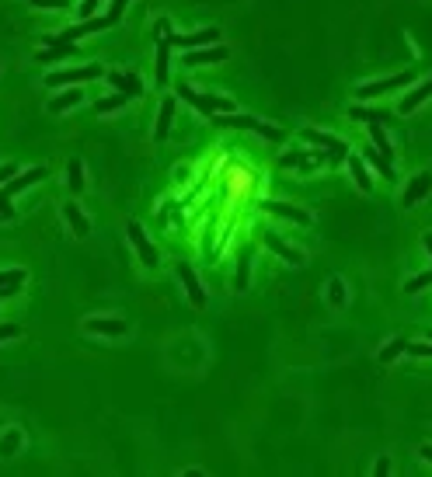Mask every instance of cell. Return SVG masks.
<instances>
[{
  "instance_id": "6da1fadb",
  "label": "cell",
  "mask_w": 432,
  "mask_h": 477,
  "mask_svg": "<svg viewBox=\"0 0 432 477\" xmlns=\"http://www.w3.org/2000/svg\"><path fill=\"white\" fill-rule=\"evenodd\" d=\"M210 122L220 126V129H248V133H258V136H265V140H272V143L283 140V129H276V126H269V122H258V119H251V115H237V112H216Z\"/></svg>"
},
{
  "instance_id": "7a4b0ae2",
  "label": "cell",
  "mask_w": 432,
  "mask_h": 477,
  "mask_svg": "<svg viewBox=\"0 0 432 477\" xmlns=\"http://www.w3.org/2000/svg\"><path fill=\"white\" fill-rule=\"evenodd\" d=\"M175 95L182 98V101H189L196 112H203L206 119H213L216 112H234V101L223 95H203V91H196V88H189V84H175Z\"/></svg>"
},
{
  "instance_id": "3957f363",
  "label": "cell",
  "mask_w": 432,
  "mask_h": 477,
  "mask_svg": "<svg viewBox=\"0 0 432 477\" xmlns=\"http://www.w3.org/2000/svg\"><path fill=\"white\" fill-rule=\"evenodd\" d=\"M154 32H164L175 49H203V46H216V39H220L216 28H203V32H192V35H178V32H171V21H168V18H157Z\"/></svg>"
},
{
  "instance_id": "277c9868",
  "label": "cell",
  "mask_w": 432,
  "mask_h": 477,
  "mask_svg": "<svg viewBox=\"0 0 432 477\" xmlns=\"http://www.w3.org/2000/svg\"><path fill=\"white\" fill-rule=\"evenodd\" d=\"M108 70L91 63V67H74V70H53L46 77V88H70V84H88V81H102Z\"/></svg>"
},
{
  "instance_id": "5b68a950",
  "label": "cell",
  "mask_w": 432,
  "mask_h": 477,
  "mask_svg": "<svg viewBox=\"0 0 432 477\" xmlns=\"http://www.w3.org/2000/svg\"><path fill=\"white\" fill-rule=\"evenodd\" d=\"M300 136H304V143L321 147L324 154H328V161H335V164H342V161L349 157V147H345L338 136H328V133H321V129H304Z\"/></svg>"
},
{
  "instance_id": "8992f818",
  "label": "cell",
  "mask_w": 432,
  "mask_h": 477,
  "mask_svg": "<svg viewBox=\"0 0 432 477\" xmlns=\"http://www.w3.org/2000/svg\"><path fill=\"white\" fill-rule=\"evenodd\" d=\"M415 81V70H401L398 77H384V81H370V84H359V98H380V95H391V91H401L405 84Z\"/></svg>"
},
{
  "instance_id": "52a82bcc",
  "label": "cell",
  "mask_w": 432,
  "mask_h": 477,
  "mask_svg": "<svg viewBox=\"0 0 432 477\" xmlns=\"http://www.w3.org/2000/svg\"><path fill=\"white\" fill-rule=\"evenodd\" d=\"M126 234H129V241H133V248H136L140 262H143L147 269H157V265H161V255H157V248L147 241L143 227H140V223H129V227H126Z\"/></svg>"
},
{
  "instance_id": "ba28073f",
  "label": "cell",
  "mask_w": 432,
  "mask_h": 477,
  "mask_svg": "<svg viewBox=\"0 0 432 477\" xmlns=\"http://www.w3.org/2000/svg\"><path fill=\"white\" fill-rule=\"evenodd\" d=\"M84 331L88 335H105V338H122L129 331V324L122 317H91V321H84Z\"/></svg>"
},
{
  "instance_id": "9c48e42d",
  "label": "cell",
  "mask_w": 432,
  "mask_h": 477,
  "mask_svg": "<svg viewBox=\"0 0 432 477\" xmlns=\"http://www.w3.org/2000/svg\"><path fill=\"white\" fill-rule=\"evenodd\" d=\"M230 56V49L223 46H203V49H185V67H210V63H223Z\"/></svg>"
},
{
  "instance_id": "30bf717a",
  "label": "cell",
  "mask_w": 432,
  "mask_h": 477,
  "mask_svg": "<svg viewBox=\"0 0 432 477\" xmlns=\"http://www.w3.org/2000/svg\"><path fill=\"white\" fill-rule=\"evenodd\" d=\"M429 192H432V175L429 171H419V175L408 182L405 195H401V206H415V202H422Z\"/></svg>"
},
{
  "instance_id": "8fae6325",
  "label": "cell",
  "mask_w": 432,
  "mask_h": 477,
  "mask_svg": "<svg viewBox=\"0 0 432 477\" xmlns=\"http://www.w3.org/2000/svg\"><path fill=\"white\" fill-rule=\"evenodd\" d=\"M105 77H108V84H112L115 91H122V95H129V98H140V95H143V81H140L136 74H122V70H108Z\"/></svg>"
},
{
  "instance_id": "7c38bea8",
  "label": "cell",
  "mask_w": 432,
  "mask_h": 477,
  "mask_svg": "<svg viewBox=\"0 0 432 477\" xmlns=\"http://www.w3.org/2000/svg\"><path fill=\"white\" fill-rule=\"evenodd\" d=\"M157 35H161V39H157V84L164 88V84L171 81V49H175V46H171V39H168L164 32H157Z\"/></svg>"
},
{
  "instance_id": "4fadbf2b",
  "label": "cell",
  "mask_w": 432,
  "mask_h": 477,
  "mask_svg": "<svg viewBox=\"0 0 432 477\" xmlns=\"http://www.w3.org/2000/svg\"><path fill=\"white\" fill-rule=\"evenodd\" d=\"M262 209L265 213H272V216H283V220H293V223H311V213H304V209H297V206H290V202H276V199H269V202H262Z\"/></svg>"
},
{
  "instance_id": "5bb4252c",
  "label": "cell",
  "mask_w": 432,
  "mask_h": 477,
  "mask_svg": "<svg viewBox=\"0 0 432 477\" xmlns=\"http://www.w3.org/2000/svg\"><path fill=\"white\" fill-rule=\"evenodd\" d=\"M178 279L185 283V293H189L192 307H206V289H203V283L196 279V272L189 265H178Z\"/></svg>"
},
{
  "instance_id": "9a60e30c",
  "label": "cell",
  "mask_w": 432,
  "mask_h": 477,
  "mask_svg": "<svg viewBox=\"0 0 432 477\" xmlns=\"http://www.w3.org/2000/svg\"><path fill=\"white\" fill-rule=\"evenodd\" d=\"M171 122H175V98L168 95L161 101V112H157V126H154V140L157 143H164L168 140V133H171Z\"/></svg>"
},
{
  "instance_id": "2e32d148",
  "label": "cell",
  "mask_w": 432,
  "mask_h": 477,
  "mask_svg": "<svg viewBox=\"0 0 432 477\" xmlns=\"http://www.w3.org/2000/svg\"><path fill=\"white\" fill-rule=\"evenodd\" d=\"M426 98H432V77H429V81H422V84H415V88L408 91V95L401 98L398 112H401V115H412V112H415V108H419V105H422Z\"/></svg>"
},
{
  "instance_id": "e0dca14e",
  "label": "cell",
  "mask_w": 432,
  "mask_h": 477,
  "mask_svg": "<svg viewBox=\"0 0 432 477\" xmlns=\"http://www.w3.org/2000/svg\"><path fill=\"white\" fill-rule=\"evenodd\" d=\"M63 220L70 223V230H74V237H88L91 234V220L74 206V202H63Z\"/></svg>"
},
{
  "instance_id": "ac0fdd59",
  "label": "cell",
  "mask_w": 432,
  "mask_h": 477,
  "mask_svg": "<svg viewBox=\"0 0 432 477\" xmlns=\"http://www.w3.org/2000/svg\"><path fill=\"white\" fill-rule=\"evenodd\" d=\"M265 244H269L279 258H286L290 265H304V251H300V248H293V244H286V241H279L276 234H265Z\"/></svg>"
},
{
  "instance_id": "d6986e66",
  "label": "cell",
  "mask_w": 432,
  "mask_h": 477,
  "mask_svg": "<svg viewBox=\"0 0 432 477\" xmlns=\"http://www.w3.org/2000/svg\"><path fill=\"white\" fill-rule=\"evenodd\" d=\"M46 178V168H28V171H21V175H14L4 189L11 192V195H18V192H25V189H32L35 182H42Z\"/></svg>"
},
{
  "instance_id": "ffe728a7",
  "label": "cell",
  "mask_w": 432,
  "mask_h": 477,
  "mask_svg": "<svg viewBox=\"0 0 432 477\" xmlns=\"http://www.w3.org/2000/svg\"><path fill=\"white\" fill-rule=\"evenodd\" d=\"M363 161H366V164H370V168H373L380 178H391V182H398V178H394V168H391V161H387V157H384L377 147H366V150H363Z\"/></svg>"
},
{
  "instance_id": "44dd1931",
  "label": "cell",
  "mask_w": 432,
  "mask_h": 477,
  "mask_svg": "<svg viewBox=\"0 0 432 477\" xmlns=\"http://www.w3.org/2000/svg\"><path fill=\"white\" fill-rule=\"evenodd\" d=\"M67 56H77V46L74 42H60V46H46L35 60L39 63H60V60H67Z\"/></svg>"
},
{
  "instance_id": "7402d4cb",
  "label": "cell",
  "mask_w": 432,
  "mask_h": 477,
  "mask_svg": "<svg viewBox=\"0 0 432 477\" xmlns=\"http://www.w3.org/2000/svg\"><path fill=\"white\" fill-rule=\"evenodd\" d=\"M25 286V272L21 269H11V272H0V300L7 296H18Z\"/></svg>"
},
{
  "instance_id": "603a6c76",
  "label": "cell",
  "mask_w": 432,
  "mask_h": 477,
  "mask_svg": "<svg viewBox=\"0 0 432 477\" xmlns=\"http://www.w3.org/2000/svg\"><path fill=\"white\" fill-rule=\"evenodd\" d=\"M349 171H352V178H356L359 192H373V178H370V171H366V161H363V157H349Z\"/></svg>"
},
{
  "instance_id": "cb8c5ba5",
  "label": "cell",
  "mask_w": 432,
  "mask_h": 477,
  "mask_svg": "<svg viewBox=\"0 0 432 477\" xmlns=\"http://www.w3.org/2000/svg\"><path fill=\"white\" fill-rule=\"evenodd\" d=\"M370 140H373V147L394 164V147H391V140H387V133L380 129V122H370Z\"/></svg>"
},
{
  "instance_id": "d4e9b609",
  "label": "cell",
  "mask_w": 432,
  "mask_h": 477,
  "mask_svg": "<svg viewBox=\"0 0 432 477\" xmlns=\"http://www.w3.org/2000/svg\"><path fill=\"white\" fill-rule=\"evenodd\" d=\"M81 98H84V91H63V95H56L53 101H49V112H53V115L70 112L74 105H81Z\"/></svg>"
},
{
  "instance_id": "484cf974",
  "label": "cell",
  "mask_w": 432,
  "mask_h": 477,
  "mask_svg": "<svg viewBox=\"0 0 432 477\" xmlns=\"http://www.w3.org/2000/svg\"><path fill=\"white\" fill-rule=\"evenodd\" d=\"M126 101H129V95L115 91V95H108V98H102V101H95V115H112V112L126 108Z\"/></svg>"
},
{
  "instance_id": "4316f807",
  "label": "cell",
  "mask_w": 432,
  "mask_h": 477,
  "mask_svg": "<svg viewBox=\"0 0 432 477\" xmlns=\"http://www.w3.org/2000/svg\"><path fill=\"white\" fill-rule=\"evenodd\" d=\"M324 161H328V154H318V150H300L297 168H300V175H311L314 168H321Z\"/></svg>"
},
{
  "instance_id": "83f0119b",
  "label": "cell",
  "mask_w": 432,
  "mask_h": 477,
  "mask_svg": "<svg viewBox=\"0 0 432 477\" xmlns=\"http://www.w3.org/2000/svg\"><path fill=\"white\" fill-rule=\"evenodd\" d=\"M67 185L74 192H84V185H88V182H84V161H81V157H74V161L67 164Z\"/></svg>"
},
{
  "instance_id": "f1b7e54d",
  "label": "cell",
  "mask_w": 432,
  "mask_h": 477,
  "mask_svg": "<svg viewBox=\"0 0 432 477\" xmlns=\"http://www.w3.org/2000/svg\"><path fill=\"white\" fill-rule=\"evenodd\" d=\"M21 443H25V436H21V429H7V436L0 439V457H18V450H21Z\"/></svg>"
},
{
  "instance_id": "f546056e",
  "label": "cell",
  "mask_w": 432,
  "mask_h": 477,
  "mask_svg": "<svg viewBox=\"0 0 432 477\" xmlns=\"http://www.w3.org/2000/svg\"><path fill=\"white\" fill-rule=\"evenodd\" d=\"M408 352V338H394V342H387V349H380V363L384 366H391L398 356H405Z\"/></svg>"
},
{
  "instance_id": "4dcf8cb0",
  "label": "cell",
  "mask_w": 432,
  "mask_h": 477,
  "mask_svg": "<svg viewBox=\"0 0 432 477\" xmlns=\"http://www.w3.org/2000/svg\"><path fill=\"white\" fill-rule=\"evenodd\" d=\"M248 276H251V251H241V262H237V279H234V286H237V289H248Z\"/></svg>"
},
{
  "instance_id": "1f68e13d",
  "label": "cell",
  "mask_w": 432,
  "mask_h": 477,
  "mask_svg": "<svg viewBox=\"0 0 432 477\" xmlns=\"http://www.w3.org/2000/svg\"><path fill=\"white\" fill-rule=\"evenodd\" d=\"M349 115L352 119H359V122H391V115H384V112H370V108H349Z\"/></svg>"
},
{
  "instance_id": "d6a6232c",
  "label": "cell",
  "mask_w": 432,
  "mask_h": 477,
  "mask_svg": "<svg viewBox=\"0 0 432 477\" xmlns=\"http://www.w3.org/2000/svg\"><path fill=\"white\" fill-rule=\"evenodd\" d=\"M328 303H331V307H342V303H345V283H342V279H331V283H328Z\"/></svg>"
},
{
  "instance_id": "836d02e7",
  "label": "cell",
  "mask_w": 432,
  "mask_h": 477,
  "mask_svg": "<svg viewBox=\"0 0 432 477\" xmlns=\"http://www.w3.org/2000/svg\"><path fill=\"white\" fill-rule=\"evenodd\" d=\"M429 286H432V272L426 269L422 276H415V279L405 283V293H422V289H429Z\"/></svg>"
},
{
  "instance_id": "e575fe53",
  "label": "cell",
  "mask_w": 432,
  "mask_h": 477,
  "mask_svg": "<svg viewBox=\"0 0 432 477\" xmlns=\"http://www.w3.org/2000/svg\"><path fill=\"white\" fill-rule=\"evenodd\" d=\"M32 7H35V11H60V7L67 11L70 0H32Z\"/></svg>"
},
{
  "instance_id": "d590c367",
  "label": "cell",
  "mask_w": 432,
  "mask_h": 477,
  "mask_svg": "<svg viewBox=\"0 0 432 477\" xmlns=\"http://www.w3.org/2000/svg\"><path fill=\"white\" fill-rule=\"evenodd\" d=\"M11 216H14V206H11V192L0 189V223H4V220H11Z\"/></svg>"
},
{
  "instance_id": "8d00e7d4",
  "label": "cell",
  "mask_w": 432,
  "mask_h": 477,
  "mask_svg": "<svg viewBox=\"0 0 432 477\" xmlns=\"http://www.w3.org/2000/svg\"><path fill=\"white\" fill-rule=\"evenodd\" d=\"M126 7H129V0H108V18L119 21V18L126 14Z\"/></svg>"
},
{
  "instance_id": "74e56055",
  "label": "cell",
  "mask_w": 432,
  "mask_h": 477,
  "mask_svg": "<svg viewBox=\"0 0 432 477\" xmlns=\"http://www.w3.org/2000/svg\"><path fill=\"white\" fill-rule=\"evenodd\" d=\"M408 356L426 359V356H432V345H426V342H422V345H412V342H408Z\"/></svg>"
},
{
  "instance_id": "f35d334b",
  "label": "cell",
  "mask_w": 432,
  "mask_h": 477,
  "mask_svg": "<svg viewBox=\"0 0 432 477\" xmlns=\"http://www.w3.org/2000/svg\"><path fill=\"white\" fill-rule=\"evenodd\" d=\"M21 335V328L18 324H0V342H7V338H18Z\"/></svg>"
},
{
  "instance_id": "ab89813d",
  "label": "cell",
  "mask_w": 432,
  "mask_h": 477,
  "mask_svg": "<svg viewBox=\"0 0 432 477\" xmlns=\"http://www.w3.org/2000/svg\"><path fill=\"white\" fill-rule=\"evenodd\" d=\"M102 4H105V0H84V4H81V14H84V18H91Z\"/></svg>"
},
{
  "instance_id": "60d3db41",
  "label": "cell",
  "mask_w": 432,
  "mask_h": 477,
  "mask_svg": "<svg viewBox=\"0 0 432 477\" xmlns=\"http://www.w3.org/2000/svg\"><path fill=\"white\" fill-rule=\"evenodd\" d=\"M373 474L387 477V474H391V460H387V457H380V460H377V467H373Z\"/></svg>"
},
{
  "instance_id": "b9f144b4",
  "label": "cell",
  "mask_w": 432,
  "mask_h": 477,
  "mask_svg": "<svg viewBox=\"0 0 432 477\" xmlns=\"http://www.w3.org/2000/svg\"><path fill=\"white\" fill-rule=\"evenodd\" d=\"M14 175H18V168H14V164H4V168H0V185H7Z\"/></svg>"
},
{
  "instance_id": "7bdbcfd3",
  "label": "cell",
  "mask_w": 432,
  "mask_h": 477,
  "mask_svg": "<svg viewBox=\"0 0 432 477\" xmlns=\"http://www.w3.org/2000/svg\"><path fill=\"white\" fill-rule=\"evenodd\" d=\"M422 457H426V460L432 464V443H426V446H422Z\"/></svg>"
},
{
  "instance_id": "ee69618b",
  "label": "cell",
  "mask_w": 432,
  "mask_h": 477,
  "mask_svg": "<svg viewBox=\"0 0 432 477\" xmlns=\"http://www.w3.org/2000/svg\"><path fill=\"white\" fill-rule=\"evenodd\" d=\"M422 244L429 248V255H432V234H426V237H422Z\"/></svg>"
}]
</instances>
